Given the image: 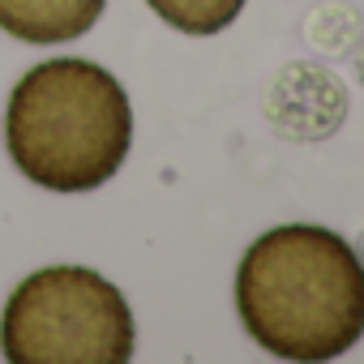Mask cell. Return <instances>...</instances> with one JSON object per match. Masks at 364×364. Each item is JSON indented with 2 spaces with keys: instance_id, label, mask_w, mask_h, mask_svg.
<instances>
[{
  "instance_id": "1",
  "label": "cell",
  "mask_w": 364,
  "mask_h": 364,
  "mask_svg": "<svg viewBox=\"0 0 364 364\" xmlns=\"http://www.w3.org/2000/svg\"><path fill=\"white\" fill-rule=\"evenodd\" d=\"M236 313L279 360H334L364 334V262L317 223L262 232L236 266Z\"/></svg>"
},
{
  "instance_id": "2",
  "label": "cell",
  "mask_w": 364,
  "mask_h": 364,
  "mask_svg": "<svg viewBox=\"0 0 364 364\" xmlns=\"http://www.w3.org/2000/svg\"><path fill=\"white\" fill-rule=\"evenodd\" d=\"M5 146L31 185L52 193H90L129 159V95L116 73L82 56L31 65L9 90Z\"/></svg>"
},
{
  "instance_id": "3",
  "label": "cell",
  "mask_w": 364,
  "mask_h": 364,
  "mask_svg": "<svg viewBox=\"0 0 364 364\" xmlns=\"http://www.w3.org/2000/svg\"><path fill=\"white\" fill-rule=\"evenodd\" d=\"M137 321L124 291L90 266L26 274L0 313V351L14 364H124Z\"/></svg>"
},
{
  "instance_id": "4",
  "label": "cell",
  "mask_w": 364,
  "mask_h": 364,
  "mask_svg": "<svg viewBox=\"0 0 364 364\" xmlns=\"http://www.w3.org/2000/svg\"><path fill=\"white\" fill-rule=\"evenodd\" d=\"M262 112L279 137L309 146V141L334 137L347 124L351 95H347L343 77L334 69H326L321 60H287L270 77Z\"/></svg>"
},
{
  "instance_id": "5",
  "label": "cell",
  "mask_w": 364,
  "mask_h": 364,
  "mask_svg": "<svg viewBox=\"0 0 364 364\" xmlns=\"http://www.w3.org/2000/svg\"><path fill=\"white\" fill-rule=\"evenodd\" d=\"M107 9V0H0V31L22 43L82 39Z\"/></svg>"
},
{
  "instance_id": "6",
  "label": "cell",
  "mask_w": 364,
  "mask_h": 364,
  "mask_svg": "<svg viewBox=\"0 0 364 364\" xmlns=\"http://www.w3.org/2000/svg\"><path fill=\"white\" fill-rule=\"evenodd\" d=\"M304 43L321 56H351L364 43V14L351 0H321L304 14Z\"/></svg>"
},
{
  "instance_id": "7",
  "label": "cell",
  "mask_w": 364,
  "mask_h": 364,
  "mask_svg": "<svg viewBox=\"0 0 364 364\" xmlns=\"http://www.w3.org/2000/svg\"><path fill=\"white\" fill-rule=\"evenodd\" d=\"M146 5L180 35L189 39H210L219 31H228L249 0H146Z\"/></svg>"
},
{
  "instance_id": "8",
  "label": "cell",
  "mask_w": 364,
  "mask_h": 364,
  "mask_svg": "<svg viewBox=\"0 0 364 364\" xmlns=\"http://www.w3.org/2000/svg\"><path fill=\"white\" fill-rule=\"evenodd\" d=\"M351 56H355V65H351V69H355V77H360V86H364V43H360Z\"/></svg>"
}]
</instances>
